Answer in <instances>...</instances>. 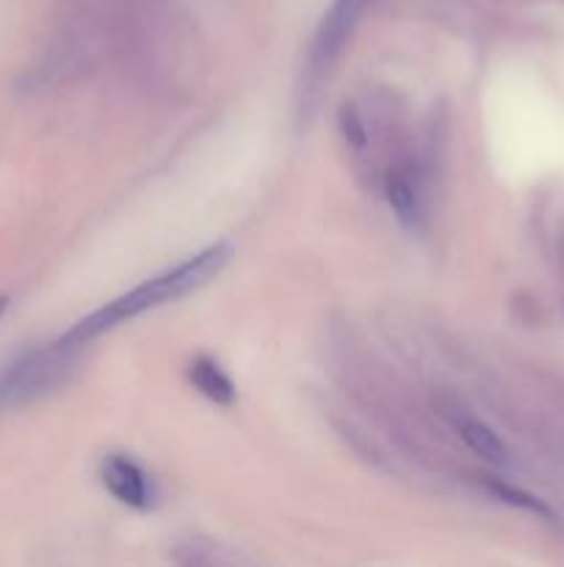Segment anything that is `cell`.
Instances as JSON below:
<instances>
[{"label": "cell", "instance_id": "obj_1", "mask_svg": "<svg viewBox=\"0 0 564 567\" xmlns=\"http://www.w3.org/2000/svg\"><path fill=\"white\" fill-rule=\"evenodd\" d=\"M230 255H232L230 244H213V247L202 249V252H197L194 258L182 260V264L175 266V269H169V271H164V275L153 277V280L142 282L138 288L122 293V297H116L114 302H108L105 308H100L97 313H92V316H86L83 321H77V324L72 327L64 338H61V343H66V347H72V349H81L83 343H88L92 338L103 336V332L114 330L116 324H125V321L136 319V316L147 313V310H155V308H160V305L175 302V299L197 291V288H202L205 282H210L221 269H224L227 260H230Z\"/></svg>", "mask_w": 564, "mask_h": 567}, {"label": "cell", "instance_id": "obj_2", "mask_svg": "<svg viewBox=\"0 0 564 567\" xmlns=\"http://www.w3.org/2000/svg\"><path fill=\"white\" fill-rule=\"evenodd\" d=\"M75 349L66 347V343L55 341L50 347L36 349V352L22 354L17 363H11L9 369L0 377V404L6 408H14V404H25L31 399L42 396L50 388L59 385L61 377H64L66 365Z\"/></svg>", "mask_w": 564, "mask_h": 567}, {"label": "cell", "instance_id": "obj_3", "mask_svg": "<svg viewBox=\"0 0 564 567\" xmlns=\"http://www.w3.org/2000/svg\"><path fill=\"white\" fill-rule=\"evenodd\" d=\"M370 3L374 0H332V6L321 17L318 28H315L313 48H310V70L321 72L335 61V55L348 42L359 17L365 14Z\"/></svg>", "mask_w": 564, "mask_h": 567}, {"label": "cell", "instance_id": "obj_4", "mask_svg": "<svg viewBox=\"0 0 564 567\" xmlns=\"http://www.w3.org/2000/svg\"><path fill=\"white\" fill-rule=\"evenodd\" d=\"M100 476H103V485L108 487L116 502L127 504L133 509H147L153 504V487H149L147 476L133 460L114 454L103 463Z\"/></svg>", "mask_w": 564, "mask_h": 567}, {"label": "cell", "instance_id": "obj_5", "mask_svg": "<svg viewBox=\"0 0 564 567\" xmlns=\"http://www.w3.org/2000/svg\"><path fill=\"white\" fill-rule=\"evenodd\" d=\"M385 192L396 219L404 227H418L420 216H424V199H420V183L412 175V169L396 166V169L387 172Z\"/></svg>", "mask_w": 564, "mask_h": 567}, {"label": "cell", "instance_id": "obj_6", "mask_svg": "<svg viewBox=\"0 0 564 567\" xmlns=\"http://www.w3.org/2000/svg\"><path fill=\"white\" fill-rule=\"evenodd\" d=\"M188 380H191L194 388H197L205 399H210V402L216 404L236 402V385H232V380L224 374V369H221L216 360L205 358V354L188 365Z\"/></svg>", "mask_w": 564, "mask_h": 567}, {"label": "cell", "instance_id": "obj_7", "mask_svg": "<svg viewBox=\"0 0 564 567\" xmlns=\"http://www.w3.org/2000/svg\"><path fill=\"white\" fill-rule=\"evenodd\" d=\"M457 430H459V437L468 443L470 452L479 454L481 460H487V463L492 465L509 463L506 443H503L487 424H481V421L476 419H457Z\"/></svg>", "mask_w": 564, "mask_h": 567}, {"label": "cell", "instance_id": "obj_8", "mask_svg": "<svg viewBox=\"0 0 564 567\" xmlns=\"http://www.w3.org/2000/svg\"><path fill=\"white\" fill-rule=\"evenodd\" d=\"M487 491L492 493V496H498L501 502L512 504V507L518 509H525V513L536 515V518H545V520H556V513H553L551 507H547L545 502H540L536 496H531V493L520 491V487L514 485H506V482L501 480H487Z\"/></svg>", "mask_w": 564, "mask_h": 567}, {"label": "cell", "instance_id": "obj_9", "mask_svg": "<svg viewBox=\"0 0 564 567\" xmlns=\"http://www.w3.org/2000/svg\"><path fill=\"white\" fill-rule=\"evenodd\" d=\"M341 127H343V133H346V142L352 144V147H363L365 131H363V125H359L354 109H343L341 111Z\"/></svg>", "mask_w": 564, "mask_h": 567}, {"label": "cell", "instance_id": "obj_10", "mask_svg": "<svg viewBox=\"0 0 564 567\" xmlns=\"http://www.w3.org/2000/svg\"><path fill=\"white\" fill-rule=\"evenodd\" d=\"M6 308H9V297H3V293H0V316L6 313Z\"/></svg>", "mask_w": 564, "mask_h": 567}]
</instances>
